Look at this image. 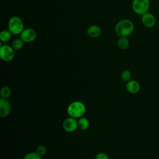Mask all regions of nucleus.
Masks as SVG:
<instances>
[{
	"label": "nucleus",
	"mask_w": 159,
	"mask_h": 159,
	"mask_svg": "<svg viewBox=\"0 0 159 159\" xmlns=\"http://www.w3.org/2000/svg\"><path fill=\"white\" fill-rule=\"evenodd\" d=\"M134 30V24L132 20L124 19L119 20L115 26V32L118 37H128Z\"/></svg>",
	"instance_id": "f257e3e1"
},
{
	"label": "nucleus",
	"mask_w": 159,
	"mask_h": 159,
	"mask_svg": "<svg viewBox=\"0 0 159 159\" xmlns=\"http://www.w3.org/2000/svg\"><path fill=\"white\" fill-rule=\"evenodd\" d=\"M86 106L81 101H73L67 107V113L70 117L80 118L83 117L86 112Z\"/></svg>",
	"instance_id": "f03ea898"
},
{
	"label": "nucleus",
	"mask_w": 159,
	"mask_h": 159,
	"mask_svg": "<svg viewBox=\"0 0 159 159\" xmlns=\"http://www.w3.org/2000/svg\"><path fill=\"white\" fill-rule=\"evenodd\" d=\"M7 27L12 35H20L25 29L23 20L18 16L12 17L8 22Z\"/></svg>",
	"instance_id": "7ed1b4c3"
},
{
	"label": "nucleus",
	"mask_w": 159,
	"mask_h": 159,
	"mask_svg": "<svg viewBox=\"0 0 159 159\" xmlns=\"http://www.w3.org/2000/svg\"><path fill=\"white\" fill-rule=\"evenodd\" d=\"M150 5V0H133L132 9L136 14L142 16L148 12Z\"/></svg>",
	"instance_id": "20e7f679"
},
{
	"label": "nucleus",
	"mask_w": 159,
	"mask_h": 159,
	"mask_svg": "<svg viewBox=\"0 0 159 159\" xmlns=\"http://www.w3.org/2000/svg\"><path fill=\"white\" fill-rule=\"evenodd\" d=\"M13 48L8 45H3L0 47V57L4 61H11L15 55Z\"/></svg>",
	"instance_id": "39448f33"
},
{
	"label": "nucleus",
	"mask_w": 159,
	"mask_h": 159,
	"mask_svg": "<svg viewBox=\"0 0 159 159\" xmlns=\"http://www.w3.org/2000/svg\"><path fill=\"white\" fill-rule=\"evenodd\" d=\"M37 37L36 31L32 28H25L20 34V38L25 43H30L34 42Z\"/></svg>",
	"instance_id": "423d86ee"
},
{
	"label": "nucleus",
	"mask_w": 159,
	"mask_h": 159,
	"mask_svg": "<svg viewBox=\"0 0 159 159\" xmlns=\"http://www.w3.org/2000/svg\"><path fill=\"white\" fill-rule=\"evenodd\" d=\"M62 127L63 129L67 132H75L78 128V121L76 118L70 117L64 120Z\"/></svg>",
	"instance_id": "0eeeda50"
},
{
	"label": "nucleus",
	"mask_w": 159,
	"mask_h": 159,
	"mask_svg": "<svg viewBox=\"0 0 159 159\" xmlns=\"http://www.w3.org/2000/svg\"><path fill=\"white\" fill-rule=\"evenodd\" d=\"M141 21L142 24L147 28H152L156 24V18L154 15L149 12L141 16Z\"/></svg>",
	"instance_id": "6e6552de"
},
{
	"label": "nucleus",
	"mask_w": 159,
	"mask_h": 159,
	"mask_svg": "<svg viewBox=\"0 0 159 159\" xmlns=\"http://www.w3.org/2000/svg\"><path fill=\"white\" fill-rule=\"evenodd\" d=\"M11 104L7 99H0V116L1 117H7L11 112Z\"/></svg>",
	"instance_id": "1a4fd4ad"
},
{
	"label": "nucleus",
	"mask_w": 159,
	"mask_h": 159,
	"mask_svg": "<svg viewBox=\"0 0 159 159\" xmlns=\"http://www.w3.org/2000/svg\"><path fill=\"white\" fill-rule=\"evenodd\" d=\"M126 89L130 94H137L140 89L139 83L135 80H130L126 83Z\"/></svg>",
	"instance_id": "9d476101"
},
{
	"label": "nucleus",
	"mask_w": 159,
	"mask_h": 159,
	"mask_svg": "<svg viewBox=\"0 0 159 159\" xmlns=\"http://www.w3.org/2000/svg\"><path fill=\"white\" fill-rule=\"evenodd\" d=\"M86 32L89 37L92 38H96L101 35L102 30L101 27L98 25H91L88 27Z\"/></svg>",
	"instance_id": "9b49d317"
},
{
	"label": "nucleus",
	"mask_w": 159,
	"mask_h": 159,
	"mask_svg": "<svg viewBox=\"0 0 159 159\" xmlns=\"http://www.w3.org/2000/svg\"><path fill=\"white\" fill-rule=\"evenodd\" d=\"M78 128L82 130H87L89 127V121L85 117L83 116L79 118L78 120Z\"/></svg>",
	"instance_id": "f8f14e48"
},
{
	"label": "nucleus",
	"mask_w": 159,
	"mask_h": 159,
	"mask_svg": "<svg viewBox=\"0 0 159 159\" xmlns=\"http://www.w3.org/2000/svg\"><path fill=\"white\" fill-rule=\"evenodd\" d=\"M117 46L121 50H125L129 46V40L127 37H119L117 40Z\"/></svg>",
	"instance_id": "ddd939ff"
},
{
	"label": "nucleus",
	"mask_w": 159,
	"mask_h": 159,
	"mask_svg": "<svg viewBox=\"0 0 159 159\" xmlns=\"http://www.w3.org/2000/svg\"><path fill=\"white\" fill-rule=\"evenodd\" d=\"M11 32L7 30H3L0 33V40L1 42H7L12 37Z\"/></svg>",
	"instance_id": "4468645a"
},
{
	"label": "nucleus",
	"mask_w": 159,
	"mask_h": 159,
	"mask_svg": "<svg viewBox=\"0 0 159 159\" xmlns=\"http://www.w3.org/2000/svg\"><path fill=\"white\" fill-rule=\"evenodd\" d=\"M0 95L1 96V98L7 99L10 98L11 95V89L8 86H3L1 89Z\"/></svg>",
	"instance_id": "2eb2a0df"
},
{
	"label": "nucleus",
	"mask_w": 159,
	"mask_h": 159,
	"mask_svg": "<svg viewBox=\"0 0 159 159\" xmlns=\"http://www.w3.org/2000/svg\"><path fill=\"white\" fill-rule=\"evenodd\" d=\"M24 43V41L20 38L16 39L12 42L11 47L13 48L14 50H19L22 48Z\"/></svg>",
	"instance_id": "dca6fc26"
},
{
	"label": "nucleus",
	"mask_w": 159,
	"mask_h": 159,
	"mask_svg": "<svg viewBox=\"0 0 159 159\" xmlns=\"http://www.w3.org/2000/svg\"><path fill=\"white\" fill-rule=\"evenodd\" d=\"M132 75L131 73L129 70H124L120 75V78L122 81L124 82H128L129 80H130Z\"/></svg>",
	"instance_id": "f3484780"
},
{
	"label": "nucleus",
	"mask_w": 159,
	"mask_h": 159,
	"mask_svg": "<svg viewBox=\"0 0 159 159\" xmlns=\"http://www.w3.org/2000/svg\"><path fill=\"white\" fill-rule=\"evenodd\" d=\"M23 159H42L41 156L38 155L36 152H30L25 155Z\"/></svg>",
	"instance_id": "a211bd4d"
},
{
	"label": "nucleus",
	"mask_w": 159,
	"mask_h": 159,
	"mask_svg": "<svg viewBox=\"0 0 159 159\" xmlns=\"http://www.w3.org/2000/svg\"><path fill=\"white\" fill-rule=\"evenodd\" d=\"M35 152L40 156H43L47 152V148L44 145H39L37 147Z\"/></svg>",
	"instance_id": "6ab92c4d"
},
{
	"label": "nucleus",
	"mask_w": 159,
	"mask_h": 159,
	"mask_svg": "<svg viewBox=\"0 0 159 159\" xmlns=\"http://www.w3.org/2000/svg\"><path fill=\"white\" fill-rule=\"evenodd\" d=\"M95 159H109V158L106 153L101 152L96 155Z\"/></svg>",
	"instance_id": "aec40b11"
},
{
	"label": "nucleus",
	"mask_w": 159,
	"mask_h": 159,
	"mask_svg": "<svg viewBox=\"0 0 159 159\" xmlns=\"http://www.w3.org/2000/svg\"><path fill=\"white\" fill-rule=\"evenodd\" d=\"M96 1H98V0H96Z\"/></svg>",
	"instance_id": "412c9836"
}]
</instances>
